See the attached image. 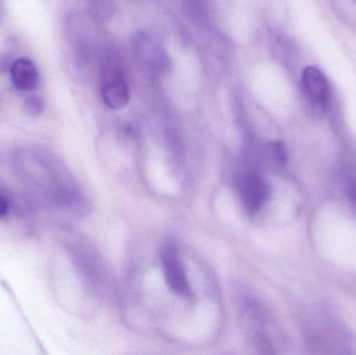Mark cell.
<instances>
[{
	"instance_id": "obj_3",
	"label": "cell",
	"mask_w": 356,
	"mask_h": 355,
	"mask_svg": "<svg viewBox=\"0 0 356 355\" xmlns=\"http://www.w3.org/2000/svg\"><path fill=\"white\" fill-rule=\"evenodd\" d=\"M163 270L169 289L182 298L192 297V289L184 267L180 263L177 247L172 243L164 246L161 254Z\"/></svg>"
},
{
	"instance_id": "obj_7",
	"label": "cell",
	"mask_w": 356,
	"mask_h": 355,
	"mask_svg": "<svg viewBox=\"0 0 356 355\" xmlns=\"http://www.w3.org/2000/svg\"><path fill=\"white\" fill-rule=\"evenodd\" d=\"M136 53L140 60L144 64L154 66L161 62L162 58H160L161 50L156 48L154 42L148 38L147 35H140L137 38V41L135 43Z\"/></svg>"
},
{
	"instance_id": "obj_2",
	"label": "cell",
	"mask_w": 356,
	"mask_h": 355,
	"mask_svg": "<svg viewBox=\"0 0 356 355\" xmlns=\"http://www.w3.org/2000/svg\"><path fill=\"white\" fill-rule=\"evenodd\" d=\"M100 93L112 110H122L129 102V87L122 66L113 56L104 60L100 70Z\"/></svg>"
},
{
	"instance_id": "obj_8",
	"label": "cell",
	"mask_w": 356,
	"mask_h": 355,
	"mask_svg": "<svg viewBox=\"0 0 356 355\" xmlns=\"http://www.w3.org/2000/svg\"><path fill=\"white\" fill-rule=\"evenodd\" d=\"M25 108L31 116L38 117L45 110V104H44L43 100L40 99V98L31 97L26 100Z\"/></svg>"
},
{
	"instance_id": "obj_12",
	"label": "cell",
	"mask_w": 356,
	"mask_h": 355,
	"mask_svg": "<svg viewBox=\"0 0 356 355\" xmlns=\"http://www.w3.org/2000/svg\"><path fill=\"white\" fill-rule=\"evenodd\" d=\"M0 16H1V2H0Z\"/></svg>"
},
{
	"instance_id": "obj_10",
	"label": "cell",
	"mask_w": 356,
	"mask_h": 355,
	"mask_svg": "<svg viewBox=\"0 0 356 355\" xmlns=\"http://www.w3.org/2000/svg\"><path fill=\"white\" fill-rule=\"evenodd\" d=\"M255 345L261 349V352H266V354L271 352V350H270L271 345H270L269 341L263 336L259 335L255 338Z\"/></svg>"
},
{
	"instance_id": "obj_11",
	"label": "cell",
	"mask_w": 356,
	"mask_h": 355,
	"mask_svg": "<svg viewBox=\"0 0 356 355\" xmlns=\"http://www.w3.org/2000/svg\"><path fill=\"white\" fill-rule=\"evenodd\" d=\"M348 195L353 204L356 206V183H351L349 185Z\"/></svg>"
},
{
	"instance_id": "obj_6",
	"label": "cell",
	"mask_w": 356,
	"mask_h": 355,
	"mask_svg": "<svg viewBox=\"0 0 356 355\" xmlns=\"http://www.w3.org/2000/svg\"><path fill=\"white\" fill-rule=\"evenodd\" d=\"M10 77L20 91H33L39 85V72L29 58H18L10 66Z\"/></svg>"
},
{
	"instance_id": "obj_1",
	"label": "cell",
	"mask_w": 356,
	"mask_h": 355,
	"mask_svg": "<svg viewBox=\"0 0 356 355\" xmlns=\"http://www.w3.org/2000/svg\"><path fill=\"white\" fill-rule=\"evenodd\" d=\"M17 177L38 200L62 212L81 213L83 199L74 177L64 163L47 148L26 146L13 154Z\"/></svg>"
},
{
	"instance_id": "obj_9",
	"label": "cell",
	"mask_w": 356,
	"mask_h": 355,
	"mask_svg": "<svg viewBox=\"0 0 356 355\" xmlns=\"http://www.w3.org/2000/svg\"><path fill=\"white\" fill-rule=\"evenodd\" d=\"M10 206H12V204H10L8 197L0 194V219L6 218L8 216V213H10Z\"/></svg>"
},
{
	"instance_id": "obj_5",
	"label": "cell",
	"mask_w": 356,
	"mask_h": 355,
	"mask_svg": "<svg viewBox=\"0 0 356 355\" xmlns=\"http://www.w3.org/2000/svg\"><path fill=\"white\" fill-rule=\"evenodd\" d=\"M270 191L266 181L257 173H249L243 179L241 196L245 210L249 214L259 212L269 198Z\"/></svg>"
},
{
	"instance_id": "obj_4",
	"label": "cell",
	"mask_w": 356,
	"mask_h": 355,
	"mask_svg": "<svg viewBox=\"0 0 356 355\" xmlns=\"http://www.w3.org/2000/svg\"><path fill=\"white\" fill-rule=\"evenodd\" d=\"M301 85L307 101L314 108L325 110L330 102V85L325 75L318 67L309 66L303 70Z\"/></svg>"
}]
</instances>
